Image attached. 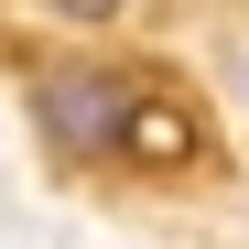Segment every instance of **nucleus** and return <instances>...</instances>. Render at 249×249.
Masks as SVG:
<instances>
[{
	"label": "nucleus",
	"mask_w": 249,
	"mask_h": 249,
	"mask_svg": "<svg viewBox=\"0 0 249 249\" xmlns=\"http://www.w3.org/2000/svg\"><path fill=\"white\" fill-rule=\"evenodd\" d=\"M22 108L44 130L54 174H206V108L174 87L162 65H119V54H44L22 65Z\"/></svg>",
	"instance_id": "1"
},
{
	"label": "nucleus",
	"mask_w": 249,
	"mask_h": 249,
	"mask_svg": "<svg viewBox=\"0 0 249 249\" xmlns=\"http://www.w3.org/2000/svg\"><path fill=\"white\" fill-rule=\"evenodd\" d=\"M44 22H65V33H108L119 11H141V0H33Z\"/></svg>",
	"instance_id": "2"
},
{
	"label": "nucleus",
	"mask_w": 249,
	"mask_h": 249,
	"mask_svg": "<svg viewBox=\"0 0 249 249\" xmlns=\"http://www.w3.org/2000/svg\"><path fill=\"white\" fill-rule=\"evenodd\" d=\"M238 98H249V54H238Z\"/></svg>",
	"instance_id": "3"
}]
</instances>
